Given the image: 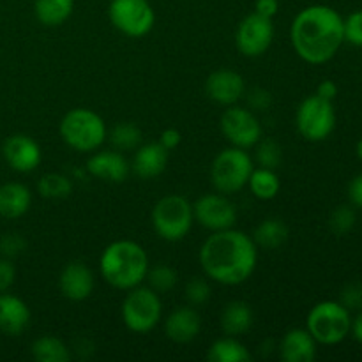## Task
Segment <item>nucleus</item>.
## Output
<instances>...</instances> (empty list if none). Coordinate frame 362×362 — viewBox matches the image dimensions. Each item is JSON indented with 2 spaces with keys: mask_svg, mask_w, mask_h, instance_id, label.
<instances>
[{
  "mask_svg": "<svg viewBox=\"0 0 362 362\" xmlns=\"http://www.w3.org/2000/svg\"><path fill=\"white\" fill-rule=\"evenodd\" d=\"M257 264V244L253 237L240 230L212 232L200 247L202 271L219 285H243L253 276Z\"/></svg>",
  "mask_w": 362,
  "mask_h": 362,
  "instance_id": "f257e3e1",
  "label": "nucleus"
},
{
  "mask_svg": "<svg viewBox=\"0 0 362 362\" xmlns=\"http://www.w3.org/2000/svg\"><path fill=\"white\" fill-rule=\"evenodd\" d=\"M290 41L304 62L311 66L329 62L345 42L343 16L334 7L324 4L304 7L293 18Z\"/></svg>",
  "mask_w": 362,
  "mask_h": 362,
  "instance_id": "f03ea898",
  "label": "nucleus"
},
{
  "mask_svg": "<svg viewBox=\"0 0 362 362\" xmlns=\"http://www.w3.org/2000/svg\"><path fill=\"white\" fill-rule=\"evenodd\" d=\"M148 257L134 240H113L103 250L99 258L101 278L117 290L134 288L145 281L148 271Z\"/></svg>",
  "mask_w": 362,
  "mask_h": 362,
  "instance_id": "7ed1b4c3",
  "label": "nucleus"
},
{
  "mask_svg": "<svg viewBox=\"0 0 362 362\" xmlns=\"http://www.w3.org/2000/svg\"><path fill=\"white\" fill-rule=\"evenodd\" d=\"M60 138L67 147L81 154H92L108 138L103 117L90 108H73L60 120Z\"/></svg>",
  "mask_w": 362,
  "mask_h": 362,
  "instance_id": "20e7f679",
  "label": "nucleus"
},
{
  "mask_svg": "<svg viewBox=\"0 0 362 362\" xmlns=\"http://www.w3.org/2000/svg\"><path fill=\"white\" fill-rule=\"evenodd\" d=\"M151 219L159 239L166 243H179L186 239L193 228V204L180 194H166L154 205Z\"/></svg>",
  "mask_w": 362,
  "mask_h": 362,
  "instance_id": "39448f33",
  "label": "nucleus"
},
{
  "mask_svg": "<svg viewBox=\"0 0 362 362\" xmlns=\"http://www.w3.org/2000/svg\"><path fill=\"white\" fill-rule=\"evenodd\" d=\"M352 315L339 300L315 304L306 318V329L318 345H338L350 334Z\"/></svg>",
  "mask_w": 362,
  "mask_h": 362,
  "instance_id": "423d86ee",
  "label": "nucleus"
},
{
  "mask_svg": "<svg viewBox=\"0 0 362 362\" xmlns=\"http://www.w3.org/2000/svg\"><path fill=\"white\" fill-rule=\"evenodd\" d=\"M255 165L246 148H223L211 165V182L218 193L235 194L247 186Z\"/></svg>",
  "mask_w": 362,
  "mask_h": 362,
  "instance_id": "0eeeda50",
  "label": "nucleus"
},
{
  "mask_svg": "<svg viewBox=\"0 0 362 362\" xmlns=\"http://www.w3.org/2000/svg\"><path fill=\"white\" fill-rule=\"evenodd\" d=\"M122 322L134 334H147L158 327L163 317V303L151 286H134L127 290L120 308Z\"/></svg>",
  "mask_w": 362,
  "mask_h": 362,
  "instance_id": "6e6552de",
  "label": "nucleus"
},
{
  "mask_svg": "<svg viewBox=\"0 0 362 362\" xmlns=\"http://www.w3.org/2000/svg\"><path fill=\"white\" fill-rule=\"evenodd\" d=\"M297 129L308 141H324L336 127V110L332 101L313 94L297 108Z\"/></svg>",
  "mask_w": 362,
  "mask_h": 362,
  "instance_id": "1a4fd4ad",
  "label": "nucleus"
},
{
  "mask_svg": "<svg viewBox=\"0 0 362 362\" xmlns=\"http://www.w3.org/2000/svg\"><path fill=\"white\" fill-rule=\"evenodd\" d=\"M108 18L113 27L127 37H144L154 28L156 13L148 0H112Z\"/></svg>",
  "mask_w": 362,
  "mask_h": 362,
  "instance_id": "9d476101",
  "label": "nucleus"
},
{
  "mask_svg": "<svg viewBox=\"0 0 362 362\" xmlns=\"http://www.w3.org/2000/svg\"><path fill=\"white\" fill-rule=\"evenodd\" d=\"M221 133L233 147L251 148L258 144L262 138V126L258 122L257 115L251 110L243 106H226L219 119Z\"/></svg>",
  "mask_w": 362,
  "mask_h": 362,
  "instance_id": "9b49d317",
  "label": "nucleus"
},
{
  "mask_svg": "<svg viewBox=\"0 0 362 362\" xmlns=\"http://www.w3.org/2000/svg\"><path fill=\"white\" fill-rule=\"evenodd\" d=\"M194 221L209 232H221L235 226L237 207L228 194L207 193L193 204Z\"/></svg>",
  "mask_w": 362,
  "mask_h": 362,
  "instance_id": "f8f14e48",
  "label": "nucleus"
},
{
  "mask_svg": "<svg viewBox=\"0 0 362 362\" xmlns=\"http://www.w3.org/2000/svg\"><path fill=\"white\" fill-rule=\"evenodd\" d=\"M274 39V23L271 18L251 13L239 23L235 32V45L244 57H260L271 48Z\"/></svg>",
  "mask_w": 362,
  "mask_h": 362,
  "instance_id": "ddd939ff",
  "label": "nucleus"
},
{
  "mask_svg": "<svg viewBox=\"0 0 362 362\" xmlns=\"http://www.w3.org/2000/svg\"><path fill=\"white\" fill-rule=\"evenodd\" d=\"M4 161L18 173H30L41 165L42 151L37 141L28 134H11L2 145Z\"/></svg>",
  "mask_w": 362,
  "mask_h": 362,
  "instance_id": "4468645a",
  "label": "nucleus"
},
{
  "mask_svg": "<svg viewBox=\"0 0 362 362\" xmlns=\"http://www.w3.org/2000/svg\"><path fill=\"white\" fill-rule=\"evenodd\" d=\"M87 173L94 179L110 184H120L129 177L131 163L127 161L124 152L119 151H94L88 158Z\"/></svg>",
  "mask_w": 362,
  "mask_h": 362,
  "instance_id": "2eb2a0df",
  "label": "nucleus"
},
{
  "mask_svg": "<svg viewBox=\"0 0 362 362\" xmlns=\"http://www.w3.org/2000/svg\"><path fill=\"white\" fill-rule=\"evenodd\" d=\"M59 288L66 299L81 303L88 299L95 288V276L83 262H71L59 276Z\"/></svg>",
  "mask_w": 362,
  "mask_h": 362,
  "instance_id": "dca6fc26",
  "label": "nucleus"
},
{
  "mask_svg": "<svg viewBox=\"0 0 362 362\" xmlns=\"http://www.w3.org/2000/svg\"><path fill=\"white\" fill-rule=\"evenodd\" d=\"M244 92H246V83H244V78L237 71L218 69L209 74V78L205 80V94L216 105H237V101L243 98Z\"/></svg>",
  "mask_w": 362,
  "mask_h": 362,
  "instance_id": "f3484780",
  "label": "nucleus"
},
{
  "mask_svg": "<svg viewBox=\"0 0 362 362\" xmlns=\"http://www.w3.org/2000/svg\"><path fill=\"white\" fill-rule=\"evenodd\" d=\"M166 166H168V151L159 141L140 145L131 159V173L144 180L159 177Z\"/></svg>",
  "mask_w": 362,
  "mask_h": 362,
  "instance_id": "a211bd4d",
  "label": "nucleus"
},
{
  "mask_svg": "<svg viewBox=\"0 0 362 362\" xmlns=\"http://www.w3.org/2000/svg\"><path fill=\"white\" fill-rule=\"evenodd\" d=\"M202 331L200 313L194 306H182L173 310L165 320V334L173 343H191Z\"/></svg>",
  "mask_w": 362,
  "mask_h": 362,
  "instance_id": "6ab92c4d",
  "label": "nucleus"
},
{
  "mask_svg": "<svg viewBox=\"0 0 362 362\" xmlns=\"http://www.w3.org/2000/svg\"><path fill=\"white\" fill-rule=\"evenodd\" d=\"M30 324V310L27 303L9 292L0 293V332L6 336H20Z\"/></svg>",
  "mask_w": 362,
  "mask_h": 362,
  "instance_id": "aec40b11",
  "label": "nucleus"
},
{
  "mask_svg": "<svg viewBox=\"0 0 362 362\" xmlns=\"http://www.w3.org/2000/svg\"><path fill=\"white\" fill-rule=\"evenodd\" d=\"M318 343L308 329H290L279 341V357L285 362H313Z\"/></svg>",
  "mask_w": 362,
  "mask_h": 362,
  "instance_id": "412c9836",
  "label": "nucleus"
},
{
  "mask_svg": "<svg viewBox=\"0 0 362 362\" xmlns=\"http://www.w3.org/2000/svg\"><path fill=\"white\" fill-rule=\"evenodd\" d=\"M32 193L25 184L6 182L0 186V218L18 219L30 211Z\"/></svg>",
  "mask_w": 362,
  "mask_h": 362,
  "instance_id": "4be33fe9",
  "label": "nucleus"
},
{
  "mask_svg": "<svg viewBox=\"0 0 362 362\" xmlns=\"http://www.w3.org/2000/svg\"><path fill=\"white\" fill-rule=\"evenodd\" d=\"M253 310L244 300H232L223 310L219 325L226 336H243L253 327Z\"/></svg>",
  "mask_w": 362,
  "mask_h": 362,
  "instance_id": "5701e85b",
  "label": "nucleus"
},
{
  "mask_svg": "<svg viewBox=\"0 0 362 362\" xmlns=\"http://www.w3.org/2000/svg\"><path fill=\"white\" fill-rule=\"evenodd\" d=\"M74 0H35L34 13L45 27H60L71 18Z\"/></svg>",
  "mask_w": 362,
  "mask_h": 362,
  "instance_id": "b1692460",
  "label": "nucleus"
},
{
  "mask_svg": "<svg viewBox=\"0 0 362 362\" xmlns=\"http://www.w3.org/2000/svg\"><path fill=\"white\" fill-rule=\"evenodd\" d=\"M207 361L211 362H247L251 361V352L237 336H223L216 339L207 352Z\"/></svg>",
  "mask_w": 362,
  "mask_h": 362,
  "instance_id": "393cba45",
  "label": "nucleus"
},
{
  "mask_svg": "<svg viewBox=\"0 0 362 362\" xmlns=\"http://www.w3.org/2000/svg\"><path fill=\"white\" fill-rule=\"evenodd\" d=\"M288 226L283 219L278 218H269L264 219L260 225L257 226L253 233V240L257 247H264V250H278L283 244L288 240Z\"/></svg>",
  "mask_w": 362,
  "mask_h": 362,
  "instance_id": "a878e982",
  "label": "nucleus"
},
{
  "mask_svg": "<svg viewBox=\"0 0 362 362\" xmlns=\"http://www.w3.org/2000/svg\"><path fill=\"white\" fill-rule=\"evenodd\" d=\"M247 187H250L251 194L258 200H272L278 197L279 189H281V180H279L276 170L271 168H253L250 180H247Z\"/></svg>",
  "mask_w": 362,
  "mask_h": 362,
  "instance_id": "bb28decb",
  "label": "nucleus"
},
{
  "mask_svg": "<svg viewBox=\"0 0 362 362\" xmlns=\"http://www.w3.org/2000/svg\"><path fill=\"white\" fill-rule=\"evenodd\" d=\"M32 357L37 362H67L71 361V350L62 339L55 336H41L30 346Z\"/></svg>",
  "mask_w": 362,
  "mask_h": 362,
  "instance_id": "cd10ccee",
  "label": "nucleus"
},
{
  "mask_svg": "<svg viewBox=\"0 0 362 362\" xmlns=\"http://www.w3.org/2000/svg\"><path fill=\"white\" fill-rule=\"evenodd\" d=\"M37 191L46 200H62L73 193V180L60 172L45 173L37 182Z\"/></svg>",
  "mask_w": 362,
  "mask_h": 362,
  "instance_id": "c85d7f7f",
  "label": "nucleus"
},
{
  "mask_svg": "<svg viewBox=\"0 0 362 362\" xmlns=\"http://www.w3.org/2000/svg\"><path fill=\"white\" fill-rule=\"evenodd\" d=\"M110 144L115 151H136L141 145V129L131 122H120L110 131Z\"/></svg>",
  "mask_w": 362,
  "mask_h": 362,
  "instance_id": "c756f323",
  "label": "nucleus"
},
{
  "mask_svg": "<svg viewBox=\"0 0 362 362\" xmlns=\"http://www.w3.org/2000/svg\"><path fill=\"white\" fill-rule=\"evenodd\" d=\"M145 281L148 283V286L154 292H158L161 296V293H168L175 288L177 283H179V274H177V271L172 265L156 264L152 267H148Z\"/></svg>",
  "mask_w": 362,
  "mask_h": 362,
  "instance_id": "7c9ffc66",
  "label": "nucleus"
},
{
  "mask_svg": "<svg viewBox=\"0 0 362 362\" xmlns=\"http://www.w3.org/2000/svg\"><path fill=\"white\" fill-rule=\"evenodd\" d=\"M257 147V163L262 168H271L276 170L279 168L283 159V151L281 145L278 141L271 140V138H265V140H258V144L255 145Z\"/></svg>",
  "mask_w": 362,
  "mask_h": 362,
  "instance_id": "2f4dec72",
  "label": "nucleus"
},
{
  "mask_svg": "<svg viewBox=\"0 0 362 362\" xmlns=\"http://www.w3.org/2000/svg\"><path fill=\"white\" fill-rule=\"evenodd\" d=\"M356 221L357 218L354 207H350V205H341V207H338L331 214L329 226H331V230L336 235H346V233L354 230Z\"/></svg>",
  "mask_w": 362,
  "mask_h": 362,
  "instance_id": "473e14b6",
  "label": "nucleus"
},
{
  "mask_svg": "<svg viewBox=\"0 0 362 362\" xmlns=\"http://www.w3.org/2000/svg\"><path fill=\"white\" fill-rule=\"evenodd\" d=\"M184 293H186V299L189 303V306H202V304H205L211 299V286H209V283L205 279L193 278L187 281Z\"/></svg>",
  "mask_w": 362,
  "mask_h": 362,
  "instance_id": "72a5a7b5",
  "label": "nucleus"
},
{
  "mask_svg": "<svg viewBox=\"0 0 362 362\" xmlns=\"http://www.w3.org/2000/svg\"><path fill=\"white\" fill-rule=\"evenodd\" d=\"M343 30H345V41L352 46L362 48V9L354 11L352 14L343 20Z\"/></svg>",
  "mask_w": 362,
  "mask_h": 362,
  "instance_id": "f704fd0d",
  "label": "nucleus"
},
{
  "mask_svg": "<svg viewBox=\"0 0 362 362\" xmlns=\"http://www.w3.org/2000/svg\"><path fill=\"white\" fill-rule=\"evenodd\" d=\"M27 250V243L20 233H7L2 240H0V253L6 258L13 260L14 257L21 255Z\"/></svg>",
  "mask_w": 362,
  "mask_h": 362,
  "instance_id": "c9c22d12",
  "label": "nucleus"
},
{
  "mask_svg": "<svg viewBox=\"0 0 362 362\" xmlns=\"http://www.w3.org/2000/svg\"><path fill=\"white\" fill-rule=\"evenodd\" d=\"M339 303L346 310H362V285L361 283H350L341 290V299Z\"/></svg>",
  "mask_w": 362,
  "mask_h": 362,
  "instance_id": "e433bc0d",
  "label": "nucleus"
},
{
  "mask_svg": "<svg viewBox=\"0 0 362 362\" xmlns=\"http://www.w3.org/2000/svg\"><path fill=\"white\" fill-rule=\"evenodd\" d=\"M16 279V267L11 258H0V293L9 292Z\"/></svg>",
  "mask_w": 362,
  "mask_h": 362,
  "instance_id": "4c0bfd02",
  "label": "nucleus"
},
{
  "mask_svg": "<svg viewBox=\"0 0 362 362\" xmlns=\"http://www.w3.org/2000/svg\"><path fill=\"white\" fill-rule=\"evenodd\" d=\"M180 141H182V134H180V131L175 129V127H168V129L161 131V134H159V144H161L168 152L179 147Z\"/></svg>",
  "mask_w": 362,
  "mask_h": 362,
  "instance_id": "58836bf2",
  "label": "nucleus"
},
{
  "mask_svg": "<svg viewBox=\"0 0 362 362\" xmlns=\"http://www.w3.org/2000/svg\"><path fill=\"white\" fill-rule=\"evenodd\" d=\"M255 13L272 20L279 13V0H257L255 2Z\"/></svg>",
  "mask_w": 362,
  "mask_h": 362,
  "instance_id": "ea45409f",
  "label": "nucleus"
},
{
  "mask_svg": "<svg viewBox=\"0 0 362 362\" xmlns=\"http://www.w3.org/2000/svg\"><path fill=\"white\" fill-rule=\"evenodd\" d=\"M349 198L354 207L362 209V173L354 177L349 186Z\"/></svg>",
  "mask_w": 362,
  "mask_h": 362,
  "instance_id": "a19ab883",
  "label": "nucleus"
},
{
  "mask_svg": "<svg viewBox=\"0 0 362 362\" xmlns=\"http://www.w3.org/2000/svg\"><path fill=\"white\" fill-rule=\"evenodd\" d=\"M317 95L327 99V101H334L336 95H338V85L332 80H324L322 83H318Z\"/></svg>",
  "mask_w": 362,
  "mask_h": 362,
  "instance_id": "79ce46f5",
  "label": "nucleus"
},
{
  "mask_svg": "<svg viewBox=\"0 0 362 362\" xmlns=\"http://www.w3.org/2000/svg\"><path fill=\"white\" fill-rule=\"evenodd\" d=\"M250 103L253 108L264 110L271 105V95L267 90H262V88H255L253 94L250 95Z\"/></svg>",
  "mask_w": 362,
  "mask_h": 362,
  "instance_id": "37998d69",
  "label": "nucleus"
},
{
  "mask_svg": "<svg viewBox=\"0 0 362 362\" xmlns=\"http://www.w3.org/2000/svg\"><path fill=\"white\" fill-rule=\"evenodd\" d=\"M350 334L354 336L356 341H359L362 345V311L357 315L356 318H352V327H350Z\"/></svg>",
  "mask_w": 362,
  "mask_h": 362,
  "instance_id": "c03bdc74",
  "label": "nucleus"
},
{
  "mask_svg": "<svg viewBox=\"0 0 362 362\" xmlns=\"http://www.w3.org/2000/svg\"><path fill=\"white\" fill-rule=\"evenodd\" d=\"M356 152H357V158L362 161V138L359 141H357V147H356Z\"/></svg>",
  "mask_w": 362,
  "mask_h": 362,
  "instance_id": "a18cd8bd",
  "label": "nucleus"
}]
</instances>
